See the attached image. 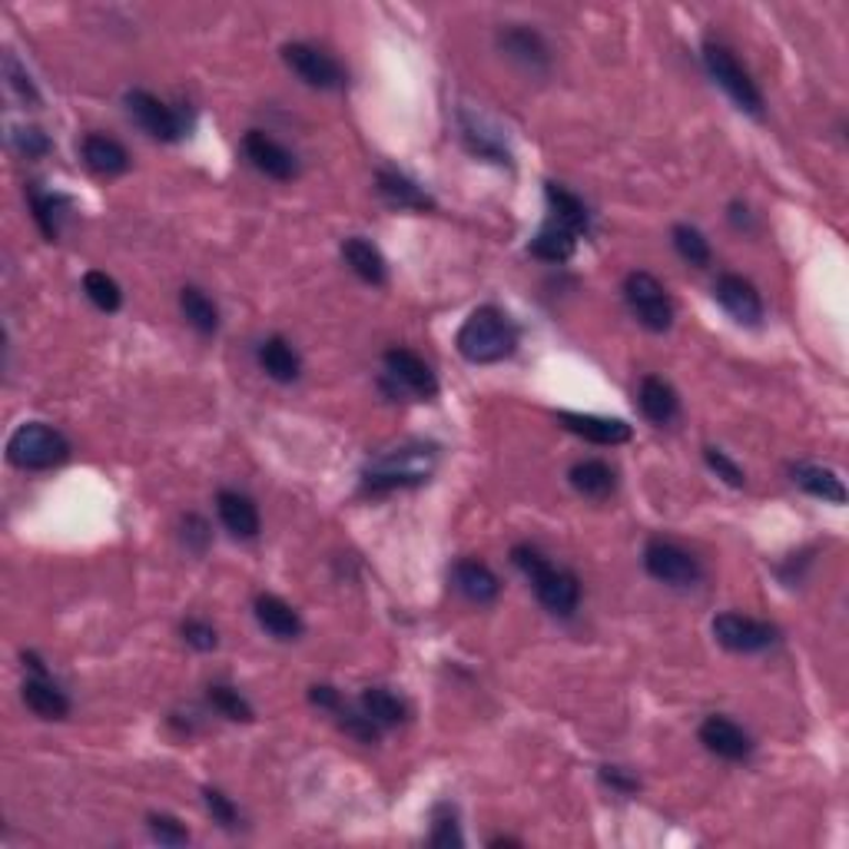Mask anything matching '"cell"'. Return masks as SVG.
<instances>
[{
	"label": "cell",
	"mask_w": 849,
	"mask_h": 849,
	"mask_svg": "<svg viewBox=\"0 0 849 849\" xmlns=\"http://www.w3.org/2000/svg\"><path fill=\"white\" fill-rule=\"evenodd\" d=\"M216 512H220V522L226 525L230 535L246 538V541L259 535V512H256V504L246 494L220 491L216 494Z\"/></svg>",
	"instance_id": "cell-17"
},
{
	"label": "cell",
	"mask_w": 849,
	"mask_h": 849,
	"mask_svg": "<svg viewBox=\"0 0 849 849\" xmlns=\"http://www.w3.org/2000/svg\"><path fill=\"white\" fill-rule=\"evenodd\" d=\"M80 149H83V163L93 169V174H100V177H120V174H126V169H130V153L113 136L90 133Z\"/></svg>",
	"instance_id": "cell-18"
},
{
	"label": "cell",
	"mask_w": 849,
	"mask_h": 849,
	"mask_svg": "<svg viewBox=\"0 0 849 849\" xmlns=\"http://www.w3.org/2000/svg\"><path fill=\"white\" fill-rule=\"evenodd\" d=\"M60 197H47V193H37L31 190V210H34V220L41 226V233L54 243L60 236Z\"/></svg>",
	"instance_id": "cell-34"
},
{
	"label": "cell",
	"mask_w": 849,
	"mask_h": 849,
	"mask_svg": "<svg viewBox=\"0 0 849 849\" xmlns=\"http://www.w3.org/2000/svg\"><path fill=\"white\" fill-rule=\"evenodd\" d=\"M574 243H578V236L551 220V223L541 226V233L532 239V256H538V259H545V262H565V259L574 256Z\"/></svg>",
	"instance_id": "cell-30"
},
{
	"label": "cell",
	"mask_w": 849,
	"mask_h": 849,
	"mask_svg": "<svg viewBox=\"0 0 849 849\" xmlns=\"http://www.w3.org/2000/svg\"><path fill=\"white\" fill-rule=\"evenodd\" d=\"M435 448L428 445H405L366 468V488L369 491H392V488H418L435 471Z\"/></svg>",
	"instance_id": "cell-3"
},
{
	"label": "cell",
	"mask_w": 849,
	"mask_h": 849,
	"mask_svg": "<svg viewBox=\"0 0 849 849\" xmlns=\"http://www.w3.org/2000/svg\"><path fill=\"white\" fill-rule=\"evenodd\" d=\"M180 309H183V319H187L197 332L213 335V332L220 328V309H216V302H213L203 289L187 286V289L180 292Z\"/></svg>",
	"instance_id": "cell-29"
},
{
	"label": "cell",
	"mask_w": 849,
	"mask_h": 849,
	"mask_svg": "<svg viewBox=\"0 0 849 849\" xmlns=\"http://www.w3.org/2000/svg\"><path fill=\"white\" fill-rule=\"evenodd\" d=\"M14 143H18V149L27 153V156H44V153L51 149V139H47L41 130H18V133H14Z\"/></svg>",
	"instance_id": "cell-43"
},
{
	"label": "cell",
	"mask_w": 849,
	"mask_h": 849,
	"mask_svg": "<svg viewBox=\"0 0 849 849\" xmlns=\"http://www.w3.org/2000/svg\"><path fill=\"white\" fill-rule=\"evenodd\" d=\"M282 60L299 80H305L315 90H338L346 83V70L338 67L325 51H319L312 44H286Z\"/></svg>",
	"instance_id": "cell-8"
},
{
	"label": "cell",
	"mask_w": 849,
	"mask_h": 849,
	"mask_svg": "<svg viewBox=\"0 0 849 849\" xmlns=\"http://www.w3.org/2000/svg\"><path fill=\"white\" fill-rule=\"evenodd\" d=\"M210 704L223 714V717H230V720H253V707L239 697V691H233V688H223V684H216V688H210Z\"/></svg>",
	"instance_id": "cell-35"
},
{
	"label": "cell",
	"mask_w": 849,
	"mask_h": 849,
	"mask_svg": "<svg viewBox=\"0 0 849 849\" xmlns=\"http://www.w3.org/2000/svg\"><path fill=\"white\" fill-rule=\"evenodd\" d=\"M515 349H518V328L494 305L474 309L458 328V353L474 366L504 362Z\"/></svg>",
	"instance_id": "cell-1"
},
{
	"label": "cell",
	"mask_w": 849,
	"mask_h": 849,
	"mask_svg": "<svg viewBox=\"0 0 849 849\" xmlns=\"http://www.w3.org/2000/svg\"><path fill=\"white\" fill-rule=\"evenodd\" d=\"M461 829H458V819H455V809L448 806H438L435 809V826H432V846H442V849H451V846H461Z\"/></svg>",
	"instance_id": "cell-36"
},
{
	"label": "cell",
	"mask_w": 849,
	"mask_h": 849,
	"mask_svg": "<svg viewBox=\"0 0 849 849\" xmlns=\"http://www.w3.org/2000/svg\"><path fill=\"white\" fill-rule=\"evenodd\" d=\"M256 621L262 630H269L276 640H295L302 634V617L292 604H286L276 594H259L256 597Z\"/></svg>",
	"instance_id": "cell-19"
},
{
	"label": "cell",
	"mask_w": 849,
	"mask_h": 849,
	"mask_svg": "<svg viewBox=\"0 0 849 849\" xmlns=\"http://www.w3.org/2000/svg\"><path fill=\"white\" fill-rule=\"evenodd\" d=\"M571 484H574V491H581L584 498H594V501H604V498H611L614 494V488H617V474H614V468L611 465H604V461H597V458H584V461H578L574 468H571Z\"/></svg>",
	"instance_id": "cell-23"
},
{
	"label": "cell",
	"mask_w": 849,
	"mask_h": 849,
	"mask_svg": "<svg viewBox=\"0 0 849 849\" xmlns=\"http://www.w3.org/2000/svg\"><path fill=\"white\" fill-rule=\"evenodd\" d=\"M624 299L634 312V319L650 332H667L673 325V302L660 279L650 272H630L624 279Z\"/></svg>",
	"instance_id": "cell-6"
},
{
	"label": "cell",
	"mask_w": 849,
	"mask_h": 849,
	"mask_svg": "<svg viewBox=\"0 0 849 849\" xmlns=\"http://www.w3.org/2000/svg\"><path fill=\"white\" fill-rule=\"evenodd\" d=\"M203 800H206V809L213 813V819H216L220 826L233 829V826L239 823V809L233 806V800H230L223 790H213V786H206V790H203Z\"/></svg>",
	"instance_id": "cell-38"
},
{
	"label": "cell",
	"mask_w": 849,
	"mask_h": 849,
	"mask_svg": "<svg viewBox=\"0 0 849 849\" xmlns=\"http://www.w3.org/2000/svg\"><path fill=\"white\" fill-rule=\"evenodd\" d=\"M386 376L409 395L415 399H435L438 395V382L432 376V369L409 349H389L386 353Z\"/></svg>",
	"instance_id": "cell-12"
},
{
	"label": "cell",
	"mask_w": 849,
	"mask_h": 849,
	"mask_svg": "<svg viewBox=\"0 0 849 849\" xmlns=\"http://www.w3.org/2000/svg\"><path fill=\"white\" fill-rule=\"evenodd\" d=\"M183 637H187V644L197 647V650H213V647H216V630H213L206 621H187V624H183Z\"/></svg>",
	"instance_id": "cell-42"
},
{
	"label": "cell",
	"mask_w": 849,
	"mask_h": 849,
	"mask_svg": "<svg viewBox=\"0 0 849 849\" xmlns=\"http://www.w3.org/2000/svg\"><path fill=\"white\" fill-rule=\"evenodd\" d=\"M243 149L253 159V166L259 169V174H266L269 180H292L295 177V169H299L295 156L282 143L266 136L262 130H249L246 139H243Z\"/></svg>",
	"instance_id": "cell-13"
},
{
	"label": "cell",
	"mask_w": 849,
	"mask_h": 849,
	"mask_svg": "<svg viewBox=\"0 0 849 849\" xmlns=\"http://www.w3.org/2000/svg\"><path fill=\"white\" fill-rule=\"evenodd\" d=\"M644 568L653 581H663L670 588H694L701 581L697 558L673 541H650L644 548Z\"/></svg>",
	"instance_id": "cell-7"
},
{
	"label": "cell",
	"mask_w": 849,
	"mask_h": 849,
	"mask_svg": "<svg viewBox=\"0 0 849 849\" xmlns=\"http://www.w3.org/2000/svg\"><path fill=\"white\" fill-rule=\"evenodd\" d=\"M561 425L594 445H621L630 438V425L621 418H604V415H578V412H561Z\"/></svg>",
	"instance_id": "cell-16"
},
{
	"label": "cell",
	"mask_w": 849,
	"mask_h": 849,
	"mask_svg": "<svg viewBox=\"0 0 849 849\" xmlns=\"http://www.w3.org/2000/svg\"><path fill=\"white\" fill-rule=\"evenodd\" d=\"M637 405H640L644 418L653 422V425H667V422L677 418V412H681V399H677V392L663 379H657V376H647L640 382Z\"/></svg>",
	"instance_id": "cell-21"
},
{
	"label": "cell",
	"mask_w": 849,
	"mask_h": 849,
	"mask_svg": "<svg viewBox=\"0 0 849 849\" xmlns=\"http://www.w3.org/2000/svg\"><path fill=\"white\" fill-rule=\"evenodd\" d=\"M126 110H130V116H133L149 136H156V139L174 143V139H180V136L187 133L183 116H180L174 107H166L159 97L146 93V90H130V93H126Z\"/></svg>",
	"instance_id": "cell-10"
},
{
	"label": "cell",
	"mask_w": 849,
	"mask_h": 849,
	"mask_svg": "<svg viewBox=\"0 0 849 849\" xmlns=\"http://www.w3.org/2000/svg\"><path fill=\"white\" fill-rule=\"evenodd\" d=\"M673 249L681 253V259H688V262L697 266V269L711 266V243L704 239L701 230H694V226H688V223L673 226Z\"/></svg>",
	"instance_id": "cell-32"
},
{
	"label": "cell",
	"mask_w": 849,
	"mask_h": 849,
	"mask_svg": "<svg viewBox=\"0 0 849 849\" xmlns=\"http://www.w3.org/2000/svg\"><path fill=\"white\" fill-rule=\"evenodd\" d=\"M451 581L471 604H491L501 591L498 574L484 561H458L451 571Z\"/></svg>",
	"instance_id": "cell-20"
},
{
	"label": "cell",
	"mask_w": 849,
	"mask_h": 849,
	"mask_svg": "<svg viewBox=\"0 0 849 849\" xmlns=\"http://www.w3.org/2000/svg\"><path fill=\"white\" fill-rule=\"evenodd\" d=\"M601 780H604L607 786L621 790V793H634V790H637V780L624 777V770H621V767H604V770H601Z\"/></svg>",
	"instance_id": "cell-44"
},
{
	"label": "cell",
	"mask_w": 849,
	"mask_h": 849,
	"mask_svg": "<svg viewBox=\"0 0 849 849\" xmlns=\"http://www.w3.org/2000/svg\"><path fill=\"white\" fill-rule=\"evenodd\" d=\"M338 724H343V730H349L356 740H362V744H376L379 740V734H382V727L362 711V714H353V711H343V720H338Z\"/></svg>",
	"instance_id": "cell-39"
},
{
	"label": "cell",
	"mask_w": 849,
	"mask_h": 849,
	"mask_svg": "<svg viewBox=\"0 0 849 849\" xmlns=\"http://www.w3.org/2000/svg\"><path fill=\"white\" fill-rule=\"evenodd\" d=\"M83 292H87V299H90L97 309H103V312H116V309L123 305V292H120L116 279H110V276L100 272V269H90V272L83 276Z\"/></svg>",
	"instance_id": "cell-33"
},
{
	"label": "cell",
	"mask_w": 849,
	"mask_h": 849,
	"mask_svg": "<svg viewBox=\"0 0 849 849\" xmlns=\"http://www.w3.org/2000/svg\"><path fill=\"white\" fill-rule=\"evenodd\" d=\"M4 70H8L11 90H14L21 100H27V103H37V100H41V97H37V87H34V83H31V77L18 67V60H14L11 54L4 57Z\"/></svg>",
	"instance_id": "cell-41"
},
{
	"label": "cell",
	"mask_w": 849,
	"mask_h": 849,
	"mask_svg": "<svg viewBox=\"0 0 849 849\" xmlns=\"http://www.w3.org/2000/svg\"><path fill=\"white\" fill-rule=\"evenodd\" d=\"M714 295L740 325H760L763 322V299H760V292L750 279L724 272L714 282Z\"/></svg>",
	"instance_id": "cell-11"
},
{
	"label": "cell",
	"mask_w": 849,
	"mask_h": 849,
	"mask_svg": "<svg viewBox=\"0 0 849 849\" xmlns=\"http://www.w3.org/2000/svg\"><path fill=\"white\" fill-rule=\"evenodd\" d=\"M312 704L328 707V711H338V694H335L332 688H312Z\"/></svg>",
	"instance_id": "cell-45"
},
{
	"label": "cell",
	"mask_w": 849,
	"mask_h": 849,
	"mask_svg": "<svg viewBox=\"0 0 849 849\" xmlns=\"http://www.w3.org/2000/svg\"><path fill=\"white\" fill-rule=\"evenodd\" d=\"M343 259H346V266H349L362 282H372V286H382V282H386V259H382V253H379L369 239H362V236L346 239V243H343Z\"/></svg>",
	"instance_id": "cell-24"
},
{
	"label": "cell",
	"mask_w": 849,
	"mask_h": 849,
	"mask_svg": "<svg viewBox=\"0 0 849 849\" xmlns=\"http://www.w3.org/2000/svg\"><path fill=\"white\" fill-rule=\"evenodd\" d=\"M512 561H515L518 571H525V578L532 581L538 601H541L551 614L571 617V614L578 611V604H581V584H578V578H574L571 571L555 568V565H551L541 551H535L532 545H518V548L512 551Z\"/></svg>",
	"instance_id": "cell-2"
},
{
	"label": "cell",
	"mask_w": 849,
	"mask_h": 849,
	"mask_svg": "<svg viewBox=\"0 0 849 849\" xmlns=\"http://www.w3.org/2000/svg\"><path fill=\"white\" fill-rule=\"evenodd\" d=\"M701 744L724 760H747L753 753L750 737L727 717H707L701 724Z\"/></svg>",
	"instance_id": "cell-15"
},
{
	"label": "cell",
	"mask_w": 849,
	"mask_h": 849,
	"mask_svg": "<svg viewBox=\"0 0 849 849\" xmlns=\"http://www.w3.org/2000/svg\"><path fill=\"white\" fill-rule=\"evenodd\" d=\"M548 206H551V213H555V223L558 226H565V230H571L574 236H581V233H588V226H591V216H588V206L571 193V190H565V187H558V183H548Z\"/></svg>",
	"instance_id": "cell-28"
},
{
	"label": "cell",
	"mask_w": 849,
	"mask_h": 849,
	"mask_svg": "<svg viewBox=\"0 0 849 849\" xmlns=\"http://www.w3.org/2000/svg\"><path fill=\"white\" fill-rule=\"evenodd\" d=\"M24 704L44 717V720H64L70 714V701L60 688H54L51 681H44V673L37 677V681H27L24 684Z\"/></svg>",
	"instance_id": "cell-26"
},
{
	"label": "cell",
	"mask_w": 849,
	"mask_h": 849,
	"mask_svg": "<svg viewBox=\"0 0 849 849\" xmlns=\"http://www.w3.org/2000/svg\"><path fill=\"white\" fill-rule=\"evenodd\" d=\"M149 833L163 842V846H183L190 839L187 826L177 816H166V813H153L149 816Z\"/></svg>",
	"instance_id": "cell-37"
},
{
	"label": "cell",
	"mask_w": 849,
	"mask_h": 849,
	"mask_svg": "<svg viewBox=\"0 0 849 849\" xmlns=\"http://www.w3.org/2000/svg\"><path fill=\"white\" fill-rule=\"evenodd\" d=\"M704 458H707V465H711L730 488H744V471H740L720 448H704Z\"/></svg>",
	"instance_id": "cell-40"
},
{
	"label": "cell",
	"mask_w": 849,
	"mask_h": 849,
	"mask_svg": "<svg viewBox=\"0 0 849 849\" xmlns=\"http://www.w3.org/2000/svg\"><path fill=\"white\" fill-rule=\"evenodd\" d=\"M362 711L386 730V727H399L402 720H405V704L392 694V691H386V688H369L366 694H362Z\"/></svg>",
	"instance_id": "cell-31"
},
{
	"label": "cell",
	"mask_w": 849,
	"mask_h": 849,
	"mask_svg": "<svg viewBox=\"0 0 849 849\" xmlns=\"http://www.w3.org/2000/svg\"><path fill=\"white\" fill-rule=\"evenodd\" d=\"M704 64H707V74L717 80V87H724L727 97H730L740 110H747V113H753V116L763 113V93L757 90V83L750 80V74L737 64V57H734L724 44L707 41V44H704Z\"/></svg>",
	"instance_id": "cell-5"
},
{
	"label": "cell",
	"mask_w": 849,
	"mask_h": 849,
	"mask_svg": "<svg viewBox=\"0 0 849 849\" xmlns=\"http://www.w3.org/2000/svg\"><path fill=\"white\" fill-rule=\"evenodd\" d=\"M498 47L507 54V60H515L518 67L525 70H545L551 54H548V44L538 31L525 27V24H507L501 34H498Z\"/></svg>",
	"instance_id": "cell-14"
},
{
	"label": "cell",
	"mask_w": 849,
	"mask_h": 849,
	"mask_svg": "<svg viewBox=\"0 0 849 849\" xmlns=\"http://www.w3.org/2000/svg\"><path fill=\"white\" fill-rule=\"evenodd\" d=\"M259 366H262V372H266L269 379H276V382H295V379H299V369H302L295 349L286 343V338H279V335L266 338V343L259 346Z\"/></svg>",
	"instance_id": "cell-25"
},
{
	"label": "cell",
	"mask_w": 849,
	"mask_h": 849,
	"mask_svg": "<svg viewBox=\"0 0 849 849\" xmlns=\"http://www.w3.org/2000/svg\"><path fill=\"white\" fill-rule=\"evenodd\" d=\"M714 637H717L720 647H727L734 653H757V650H767L777 640V627L767 624V621L727 611L714 621Z\"/></svg>",
	"instance_id": "cell-9"
},
{
	"label": "cell",
	"mask_w": 849,
	"mask_h": 849,
	"mask_svg": "<svg viewBox=\"0 0 849 849\" xmlns=\"http://www.w3.org/2000/svg\"><path fill=\"white\" fill-rule=\"evenodd\" d=\"M790 474H793V481H796L803 491H809L813 498H823V501H833V504H842V501H846V488H842L839 474L829 471V468H819V465H793Z\"/></svg>",
	"instance_id": "cell-27"
},
{
	"label": "cell",
	"mask_w": 849,
	"mask_h": 849,
	"mask_svg": "<svg viewBox=\"0 0 849 849\" xmlns=\"http://www.w3.org/2000/svg\"><path fill=\"white\" fill-rule=\"evenodd\" d=\"M70 455V442L44 425V422H24L11 438H8V461L24 468V471H47L64 465Z\"/></svg>",
	"instance_id": "cell-4"
},
{
	"label": "cell",
	"mask_w": 849,
	"mask_h": 849,
	"mask_svg": "<svg viewBox=\"0 0 849 849\" xmlns=\"http://www.w3.org/2000/svg\"><path fill=\"white\" fill-rule=\"evenodd\" d=\"M376 183H379L382 200H386V203H392V206H399V210H418V213L435 210V200H432L422 187H415L409 177H402V174H392V169H382Z\"/></svg>",
	"instance_id": "cell-22"
}]
</instances>
